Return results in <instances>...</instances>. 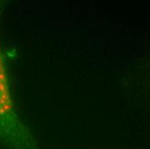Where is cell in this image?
Listing matches in <instances>:
<instances>
[{
	"label": "cell",
	"mask_w": 150,
	"mask_h": 149,
	"mask_svg": "<svg viewBox=\"0 0 150 149\" xmlns=\"http://www.w3.org/2000/svg\"><path fill=\"white\" fill-rule=\"evenodd\" d=\"M6 1L0 0V22ZM0 143L8 149H41L29 127L18 115L10 89L0 46Z\"/></svg>",
	"instance_id": "obj_1"
}]
</instances>
